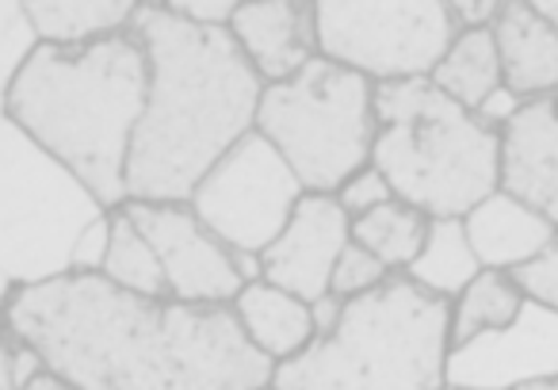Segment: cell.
I'll use <instances>...</instances> for the list:
<instances>
[{
    "instance_id": "2e32d148",
    "label": "cell",
    "mask_w": 558,
    "mask_h": 390,
    "mask_svg": "<svg viewBox=\"0 0 558 390\" xmlns=\"http://www.w3.org/2000/svg\"><path fill=\"white\" fill-rule=\"evenodd\" d=\"M463 222L482 268H501V272H517L558 237L555 222L543 219L535 207L520 204L517 195L501 192V187L486 195Z\"/></svg>"
},
{
    "instance_id": "ac0fdd59",
    "label": "cell",
    "mask_w": 558,
    "mask_h": 390,
    "mask_svg": "<svg viewBox=\"0 0 558 390\" xmlns=\"http://www.w3.org/2000/svg\"><path fill=\"white\" fill-rule=\"evenodd\" d=\"M43 47L81 50L119 39L134 27V0H24Z\"/></svg>"
},
{
    "instance_id": "d4e9b609",
    "label": "cell",
    "mask_w": 558,
    "mask_h": 390,
    "mask_svg": "<svg viewBox=\"0 0 558 390\" xmlns=\"http://www.w3.org/2000/svg\"><path fill=\"white\" fill-rule=\"evenodd\" d=\"M390 268L383 265L379 257H375L372 249H364L360 242H352L349 249L341 253V260H337V272H333V283H329V295L337 298H356V295H367V291L383 288V283L390 280Z\"/></svg>"
},
{
    "instance_id": "e0dca14e",
    "label": "cell",
    "mask_w": 558,
    "mask_h": 390,
    "mask_svg": "<svg viewBox=\"0 0 558 390\" xmlns=\"http://www.w3.org/2000/svg\"><path fill=\"white\" fill-rule=\"evenodd\" d=\"M233 310H238L241 329L253 341V349H260L276 367L295 359L299 352H306L318 341L314 306L268 280L245 283L241 295L233 298Z\"/></svg>"
},
{
    "instance_id": "d590c367",
    "label": "cell",
    "mask_w": 558,
    "mask_h": 390,
    "mask_svg": "<svg viewBox=\"0 0 558 390\" xmlns=\"http://www.w3.org/2000/svg\"><path fill=\"white\" fill-rule=\"evenodd\" d=\"M550 100H555V108H558V93H555V96H550Z\"/></svg>"
},
{
    "instance_id": "f546056e",
    "label": "cell",
    "mask_w": 558,
    "mask_h": 390,
    "mask_svg": "<svg viewBox=\"0 0 558 390\" xmlns=\"http://www.w3.org/2000/svg\"><path fill=\"white\" fill-rule=\"evenodd\" d=\"M169 9L177 12L180 20H187V24L230 27L241 4H233V0H180V4H169Z\"/></svg>"
},
{
    "instance_id": "603a6c76",
    "label": "cell",
    "mask_w": 558,
    "mask_h": 390,
    "mask_svg": "<svg viewBox=\"0 0 558 390\" xmlns=\"http://www.w3.org/2000/svg\"><path fill=\"white\" fill-rule=\"evenodd\" d=\"M100 276H108L111 283H119L123 291H134V295L172 298L161 257H157L149 237L142 234L138 222H134L123 207L111 211V249H108V260H104Z\"/></svg>"
},
{
    "instance_id": "d6986e66",
    "label": "cell",
    "mask_w": 558,
    "mask_h": 390,
    "mask_svg": "<svg viewBox=\"0 0 558 390\" xmlns=\"http://www.w3.org/2000/svg\"><path fill=\"white\" fill-rule=\"evenodd\" d=\"M428 81H433L444 96L463 103L466 111H478L482 103L505 85L501 50H497L494 27L459 32V39L451 42V50L444 54V62L436 65V73Z\"/></svg>"
},
{
    "instance_id": "6da1fadb",
    "label": "cell",
    "mask_w": 558,
    "mask_h": 390,
    "mask_svg": "<svg viewBox=\"0 0 558 390\" xmlns=\"http://www.w3.org/2000/svg\"><path fill=\"white\" fill-rule=\"evenodd\" d=\"M4 326L81 390H271L233 303L146 298L108 276H62L4 291Z\"/></svg>"
},
{
    "instance_id": "277c9868",
    "label": "cell",
    "mask_w": 558,
    "mask_h": 390,
    "mask_svg": "<svg viewBox=\"0 0 558 390\" xmlns=\"http://www.w3.org/2000/svg\"><path fill=\"white\" fill-rule=\"evenodd\" d=\"M451 298L405 272L344 303L333 333L276 367L271 390H448Z\"/></svg>"
},
{
    "instance_id": "1f68e13d",
    "label": "cell",
    "mask_w": 558,
    "mask_h": 390,
    "mask_svg": "<svg viewBox=\"0 0 558 390\" xmlns=\"http://www.w3.org/2000/svg\"><path fill=\"white\" fill-rule=\"evenodd\" d=\"M451 12H456L463 32H482V27H494L501 20L505 0H451Z\"/></svg>"
},
{
    "instance_id": "8992f818",
    "label": "cell",
    "mask_w": 558,
    "mask_h": 390,
    "mask_svg": "<svg viewBox=\"0 0 558 390\" xmlns=\"http://www.w3.org/2000/svg\"><path fill=\"white\" fill-rule=\"evenodd\" d=\"M111 207L12 119H0V280L4 291L73 276V253Z\"/></svg>"
},
{
    "instance_id": "7c38bea8",
    "label": "cell",
    "mask_w": 558,
    "mask_h": 390,
    "mask_svg": "<svg viewBox=\"0 0 558 390\" xmlns=\"http://www.w3.org/2000/svg\"><path fill=\"white\" fill-rule=\"evenodd\" d=\"M352 245V219L337 195L306 192L288 230L260 253L264 280L291 295L318 303L329 295L337 260Z\"/></svg>"
},
{
    "instance_id": "e575fe53",
    "label": "cell",
    "mask_w": 558,
    "mask_h": 390,
    "mask_svg": "<svg viewBox=\"0 0 558 390\" xmlns=\"http://www.w3.org/2000/svg\"><path fill=\"white\" fill-rule=\"evenodd\" d=\"M535 9H539V12H543V16H547V20H550V24H555V27H558V0H535Z\"/></svg>"
},
{
    "instance_id": "4dcf8cb0",
    "label": "cell",
    "mask_w": 558,
    "mask_h": 390,
    "mask_svg": "<svg viewBox=\"0 0 558 390\" xmlns=\"http://www.w3.org/2000/svg\"><path fill=\"white\" fill-rule=\"evenodd\" d=\"M520 111H524V100H520V96L512 93V88H505V85H501L494 96H489L486 103H482L478 111H474V115H478L482 123L489 126V131H497V134H501L505 126H509L512 119L520 115Z\"/></svg>"
},
{
    "instance_id": "4316f807",
    "label": "cell",
    "mask_w": 558,
    "mask_h": 390,
    "mask_svg": "<svg viewBox=\"0 0 558 390\" xmlns=\"http://www.w3.org/2000/svg\"><path fill=\"white\" fill-rule=\"evenodd\" d=\"M512 280L520 283V291H524L532 303L547 306V310H558V237L535 260L520 265L517 272H512Z\"/></svg>"
},
{
    "instance_id": "cb8c5ba5",
    "label": "cell",
    "mask_w": 558,
    "mask_h": 390,
    "mask_svg": "<svg viewBox=\"0 0 558 390\" xmlns=\"http://www.w3.org/2000/svg\"><path fill=\"white\" fill-rule=\"evenodd\" d=\"M43 50V39L35 32L32 16H27L24 0H9L0 9V93L12 88V81L27 70L35 54Z\"/></svg>"
},
{
    "instance_id": "9a60e30c",
    "label": "cell",
    "mask_w": 558,
    "mask_h": 390,
    "mask_svg": "<svg viewBox=\"0 0 558 390\" xmlns=\"http://www.w3.org/2000/svg\"><path fill=\"white\" fill-rule=\"evenodd\" d=\"M494 35L505 88H512L524 103L550 100L558 93V27L532 0H505Z\"/></svg>"
},
{
    "instance_id": "52a82bcc",
    "label": "cell",
    "mask_w": 558,
    "mask_h": 390,
    "mask_svg": "<svg viewBox=\"0 0 558 390\" xmlns=\"http://www.w3.org/2000/svg\"><path fill=\"white\" fill-rule=\"evenodd\" d=\"M256 131L288 157L306 192L337 195L375 157V81L314 58L299 77L264 88Z\"/></svg>"
},
{
    "instance_id": "44dd1931",
    "label": "cell",
    "mask_w": 558,
    "mask_h": 390,
    "mask_svg": "<svg viewBox=\"0 0 558 390\" xmlns=\"http://www.w3.org/2000/svg\"><path fill=\"white\" fill-rule=\"evenodd\" d=\"M524 306L527 295L512 280V272L482 268L478 280L451 303V349H459V344L474 341L482 333H494V329H509L524 314Z\"/></svg>"
},
{
    "instance_id": "5b68a950",
    "label": "cell",
    "mask_w": 558,
    "mask_h": 390,
    "mask_svg": "<svg viewBox=\"0 0 558 390\" xmlns=\"http://www.w3.org/2000/svg\"><path fill=\"white\" fill-rule=\"evenodd\" d=\"M375 115L372 164L405 204L433 219H466L501 187V134L428 77L375 85Z\"/></svg>"
},
{
    "instance_id": "8fae6325",
    "label": "cell",
    "mask_w": 558,
    "mask_h": 390,
    "mask_svg": "<svg viewBox=\"0 0 558 390\" xmlns=\"http://www.w3.org/2000/svg\"><path fill=\"white\" fill-rule=\"evenodd\" d=\"M558 375V310L527 298L509 329H494L451 349L448 390H512Z\"/></svg>"
},
{
    "instance_id": "83f0119b",
    "label": "cell",
    "mask_w": 558,
    "mask_h": 390,
    "mask_svg": "<svg viewBox=\"0 0 558 390\" xmlns=\"http://www.w3.org/2000/svg\"><path fill=\"white\" fill-rule=\"evenodd\" d=\"M0 371H4V390H24L32 379L47 371V359L39 356L35 344H27L20 333L4 329V356H0Z\"/></svg>"
},
{
    "instance_id": "7a4b0ae2",
    "label": "cell",
    "mask_w": 558,
    "mask_h": 390,
    "mask_svg": "<svg viewBox=\"0 0 558 390\" xmlns=\"http://www.w3.org/2000/svg\"><path fill=\"white\" fill-rule=\"evenodd\" d=\"M131 32L149 54V103L126 187L146 204H192L203 176L256 131L268 85L230 27H199L169 4H142Z\"/></svg>"
},
{
    "instance_id": "836d02e7",
    "label": "cell",
    "mask_w": 558,
    "mask_h": 390,
    "mask_svg": "<svg viewBox=\"0 0 558 390\" xmlns=\"http://www.w3.org/2000/svg\"><path fill=\"white\" fill-rule=\"evenodd\" d=\"M512 390H558V375H547V379H532V382H520Z\"/></svg>"
},
{
    "instance_id": "3957f363",
    "label": "cell",
    "mask_w": 558,
    "mask_h": 390,
    "mask_svg": "<svg viewBox=\"0 0 558 390\" xmlns=\"http://www.w3.org/2000/svg\"><path fill=\"white\" fill-rule=\"evenodd\" d=\"M4 119L73 169L100 204L131 199L126 164L149 103V54L134 32L96 47H43L4 88Z\"/></svg>"
},
{
    "instance_id": "484cf974",
    "label": "cell",
    "mask_w": 558,
    "mask_h": 390,
    "mask_svg": "<svg viewBox=\"0 0 558 390\" xmlns=\"http://www.w3.org/2000/svg\"><path fill=\"white\" fill-rule=\"evenodd\" d=\"M337 199H341V207L349 211V219L356 222V219H364V215L387 207L390 199H398V195H395V187H390V180L383 176L375 164H367L364 172H356V176L337 192Z\"/></svg>"
},
{
    "instance_id": "30bf717a",
    "label": "cell",
    "mask_w": 558,
    "mask_h": 390,
    "mask_svg": "<svg viewBox=\"0 0 558 390\" xmlns=\"http://www.w3.org/2000/svg\"><path fill=\"white\" fill-rule=\"evenodd\" d=\"M123 211L138 222L161 257L172 298L195 306H226L241 295L245 280L238 272L233 249L195 215L192 204L126 199Z\"/></svg>"
},
{
    "instance_id": "5bb4252c",
    "label": "cell",
    "mask_w": 558,
    "mask_h": 390,
    "mask_svg": "<svg viewBox=\"0 0 558 390\" xmlns=\"http://www.w3.org/2000/svg\"><path fill=\"white\" fill-rule=\"evenodd\" d=\"M501 192L535 207L558 227V108L555 100L524 103L501 131Z\"/></svg>"
},
{
    "instance_id": "d6a6232c",
    "label": "cell",
    "mask_w": 558,
    "mask_h": 390,
    "mask_svg": "<svg viewBox=\"0 0 558 390\" xmlns=\"http://www.w3.org/2000/svg\"><path fill=\"white\" fill-rule=\"evenodd\" d=\"M24 390H81V387H73L70 379H62V375H54V371H50V367H47V371H43L39 379L27 382Z\"/></svg>"
},
{
    "instance_id": "4fadbf2b",
    "label": "cell",
    "mask_w": 558,
    "mask_h": 390,
    "mask_svg": "<svg viewBox=\"0 0 558 390\" xmlns=\"http://www.w3.org/2000/svg\"><path fill=\"white\" fill-rule=\"evenodd\" d=\"M230 32L264 85H283L299 77L314 58H322L318 4H306V0L241 4Z\"/></svg>"
},
{
    "instance_id": "7402d4cb",
    "label": "cell",
    "mask_w": 558,
    "mask_h": 390,
    "mask_svg": "<svg viewBox=\"0 0 558 390\" xmlns=\"http://www.w3.org/2000/svg\"><path fill=\"white\" fill-rule=\"evenodd\" d=\"M428 234H433V215L405 204V199H390L387 207L352 222V242L372 249L390 272H410V265L425 249Z\"/></svg>"
},
{
    "instance_id": "f1b7e54d",
    "label": "cell",
    "mask_w": 558,
    "mask_h": 390,
    "mask_svg": "<svg viewBox=\"0 0 558 390\" xmlns=\"http://www.w3.org/2000/svg\"><path fill=\"white\" fill-rule=\"evenodd\" d=\"M111 249V211L100 222L85 230L77 253H73V276H88V272H104V260Z\"/></svg>"
},
{
    "instance_id": "ba28073f",
    "label": "cell",
    "mask_w": 558,
    "mask_h": 390,
    "mask_svg": "<svg viewBox=\"0 0 558 390\" xmlns=\"http://www.w3.org/2000/svg\"><path fill=\"white\" fill-rule=\"evenodd\" d=\"M451 0H318L322 58L375 81H421L459 39Z\"/></svg>"
},
{
    "instance_id": "ffe728a7",
    "label": "cell",
    "mask_w": 558,
    "mask_h": 390,
    "mask_svg": "<svg viewBox=\"0 0 558 390\" xmlns=\"http://www.w3.org/2000/svg\"><path fill=\"white\" fill-rule=\"evenodd\" d=\"M413 283H421L433 295H444L456 303L466 288L482 276V260L474 253L471 237H466L463 219H433V234H428L421 257L410 265Z\"/></svg>"
},
{
    "instance_id": "9c48e42d",
    "label": "cell",
    "mask_w": 558,
    "mask_h": 390,
    "mask_svg": "<svg viewBox=\"0 0 558 390\" xmlns=\"http://www.w3.org/2000/svg\"><path fill=\"white\" fill-rule=\"evenodd\" d=\"M303 180L260 131L245 134L195 187L192 207L230 249L264 253L303 204Z\"/></svg>"
}]
</instances>
